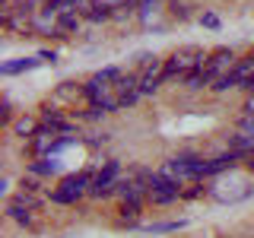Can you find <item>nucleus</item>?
<instances>
[{"label":"nucleus","mask_w":254,"mask_h":238,"mask_svg":"<svg viewBox=\"0 0 254 238\" xmlns=\"http://www.w3.org/2000/svg\"><path fill=\"white\" fill-rule=\"evenodd\" d=\"M206 54H210V51H203V48H197V45L175 48L169 58H165V63H162V86L165 83H178V79L185 83L197 67H203V63H206Z\"/></svg>","instance_id":"obj_1"},{"label":"nucleus","mask_w":254,"mask_h":238,"mask_svg":"<svg viewBox=\"0 0 254 238\" xmlns=\"http://www.w3.org/2000/svg\"><path fill=\"white\" fill-rule=\"evenodd\" d=\"M95 181V172L83 169V172H73V175H64L58 181V187L48 190V200L58 203V206H73L79 197H89V187Z\"/></svg>","instance_id":"obj_2"},{"label":"nucleus","mask_w":254,"mask_h":238,"mask_svg":"<svg viewBox=\"0 0 254 238\" xmlns=\"http://www.w3.org/2000/svg\"><path fill=\"white\" fill-rule=\"evenodd\" d=\"M83 89H86V102L89 105H99V108H105L108 115H115L118 108V92H115V83H105V79H99V76H92L89 83H83Z\"/></svg>","instance_id":"obj_3"},{"label":"nucleus","mask_w":254,"mask_h":238,"mask_svg":"<svg viewBox=\"0 0 254 238\" xmlns=\"http://www.w3.org/2000/svg\"><path fill=\"white\" fill-rule=\"evenodd\" d=\"M235 60H238V54L232 51V48H216V51L206 54V67L203 70H206V76H210V83H216L219 76L232 73Z\"/></svg>","instance_id":"obj_4"},{"label":"nucleus","mask_w":254,"mask_h":238,"mask_svg":"<svg viewBox=\"0 0 254 238\" xmlns=\"http://www.w3.org/2000/svg\"><path fill=\"white\" fill-rule=\"evenodd\" d=\"M115 92H118V105H121V108H133V105L143 99V92H140V76H137V73H124V76L115 83Z\"/></svg>","instance_id":"obj_5"},{"label":"nucleus","mask_w":254,"mask_h":238,"mask_svg":"<svg viewBox=\"0 0 254 238\" xmlns=\"http://www.w3.org/2000/svg\"><path fill=\"white\" fill-rule=\"evenodd\" d=\"M26 172L32 175V178H58V175H61V162H58V156L32 159V162H26Z\"/></svg>","instance_id":"obj_6"},{"label":"nucleus","mask_w":254,"mask_h":238,"mask_svg":"<svg viewBox=\"0 0 254 238\" xmlns=\"http://www.w3.org/2000/svg\"><path fill=\"white\" fill-rule=\"evenodd\" d=\"M118 181H121V162H118V159H108V162L95 172L92 187H118Z\"/></svg>","instance_id":"obj_7"},{"label":"nucleus","mask_w":254,"mask_h":238,"mask_svg":"<svg viewBox=\"0 0 254 238\" xmlns=\"http://www.w3.org/2000/svg\"><path fill=\"white\" fill-rule=\"evenodd\" d=\"M42 58H16V60H6V63H0V76H19V73H29V70H35V67H42Z\"/></svg>","instance_id":"obj_8"},{"label":"nucleus","mask_w":254,"mask_h":238,"mask_svg":"<svg viewBox=\"0 0 254 238\" xmlns=\"http://www.w3.org/2000/svg\"><path fill=\"white\" fill-rule=\"evenodd\" d=\"M38 127H42V118H35V115H19V118L13 121V127H10V133H13V137L29 140V137H35Z\"/></svg>","instance_id":"obj_9"},{"label":"nucleus","mask_w":254,"mask_h":238,"mask_svg":"<svg viewBox=\"0 0 254 238\" xmlns=\"http://www.w3.org/2000/svg\"><path fill=\"white\" fill-rule=\"evenodd\" d=\"M254 76V51H248V54H242V58L235 60V67H232V79H235V86L242 89L245 83Z\"/></svg>","instance_id":"obj_10"},{"label":"nucleus","mask_w":254,"mask_h":238,"mask_svg":"<svg viewBox=\"0 0 254 238\" xmlns=\"http://www.w3.org/2000/svg\"><path fill=\"white\" fill-rule=\"evenodd\" d=\"M226 146L232 149L235 156H242V162L248 156H254V137H248V133H232V137L226 140Z\"/></svg>","instance_id":"obj_11"},{"label":"nucleus","mask_w":254,"mask_h":238,"mask_svg":"<svg viewBox=\"0 0 254 238\" xmlns=\"http://www.w3.org/2000/svg\"><path fill=\"white\" fill-rule=\"evenodd\" d=\"M3 213H6V219H13L16 226H22V229H35V216H32V210H26V206H19V203H6L3 206Z\"/></svg>","instance_id":"obj_12"},{"label":"nucleus","mask_w":254,"mask_h":238,"mask_svg":"<svg viewBox=\"0 0 254 238\" xmlns=\"http://www.w3.org/2000/svg\"><path fill=\"white\" fill-rule=\"evenodd\" d=\"M121 219H118V226H124V229H140V213H143V206L140 203H121Z\"/></svg>","instance_id":"obj_13"},{"label":"nucleus","mask_w":254,"mask_h":238,"mask_svg":"<svg viewBox=\"0 0 254 238\" xmlns=\"http://www.w3.org/2000/svg\"><path fill=\"white\" fill-rule=\"evenodd\" d=\"M185 226H188L185 219H169V222H149V226H140V229L149 235H169V232H181Z\"/></svg>","instance_id":"obj_14"},{"label":"nucleus","mask_w":254,"mask_h":238,"mask_svg":"<svg viewBox=\"0 0 254 238\" xmlns=\"http://www.w3.org/2000/svg\"><path fill=\"white\" fill-rule=\"evenodd\" d=\"M58 29H61L64 38L73 35V32L79 29V13H76V10H64V13H58Z\"/></svg>","instance_id":"obj_15"},{"label":"nucleus","mask_w":254,"mask_h":238,"mask_svg":"<svg viewBox=\"0 0 254 238\" xmlns=\"http://www.w3.org/2000/svg\"><path fill=\"white\" fill-rule=\"evenodd\" d=\"M10 203H19V206H26V210H32V213H38L42 210V197L38 194H29V190H19V194H13V200Z\"/></svg>","instance_id":"obj_16"},{"label":"nucleus","mask_w":254,"mask_h":238,"mask_svg":"<svg viewBox=\"0 0 254 238\" xmlns=\"http://www.w3.org/2000/svg\"><path fill=\"white\" fill-rule=\"evenodd\" d=\"M13 121H16V118H13V102H10V99H3V102H0V124L10 130Z\"/></svg>","instance_id":"obj_17"},{"label":"nucleus","mask_w":254,"mask_h":238,"mask_svg":"<svg viewBox=\"0 0 254 238\" xmlns=\"http://www.w3.org/2000/svg\"><path fill=\"white\" fill-rule=\"evenodd\" d=\"M210 89L222 95V92H229V89H238V86H235V79H232V73H226V76H219V79H216V83H213V86H210Z\"/></svg>","instance_id":"obj_18"},{"label":"nucleus","mask_w":254,"mask_h":238,"mask_svg":"<svg viewBox=\"0 0 254 238\" xmlns=\"http://www.w3.org/2000/svg\"><path fill=\"white\" fill-rule=\"evenodd\" d=\"M238 133L254 137V111H245V115H242V121H238Z\"/></svg>","instance_id":"obj_19"},{"label":"nucleus","mask_w":254,"mask_h":238,"mask_svg":"<svg viewBox=\"0 0 254 238\" xmlns=\"http://www.w3.org/2000/svg\"><path fill=\"white\" fill-rule=\"evenodd\" d=\"M203 194H206L203 181H190V187H188V190H185L181 197H185V200H197V197H203Z\"/></svg>","instance_id":"obj_20"},{"label":"nucleus","mask_w":254,"mask_h":238,"mask_svg":"<svg viewBox=\"0 0 254 238\" xmlns=\"http://www.w3.org/2000/svg\"><path fill=\"white\" fill-rule=\"evenodd\" d=\"M200 22H203L206 29H219V26H222V19H219L216 13H203V16H200Z\"/></svg>","instance_id":"obj_21"},{"label":"nucleus","mask_w":254,"mask_h":238,"mask_svg":"<svg viewBox=\"0 0 254 238\" xmlns=\"http://www.w3.org/2000/svg\"><path fill=\"white\" fill-rule=\"evenodd\" d=\"M22 190H29V194H38L42 184H38V178H22Z\"/></svg>","instance_id":"obj_22"},{"label":"nucleus","mask_w":254,"mask_h":238,"mask_svg":"<svg viewBox=\"0 0 254 238\" xmlns=\"http://www.w3.org/2000/svg\"><path fill=\"white\" fill-rule=\"evenodd\" d=\"M172 16H175V19H188L190 13H188V6H185V3H175V6H172Z\"/></svg>","instance_id":"obj_23"},{"label":"nucleus","mask_w":254,"mask_h":238,"mask_svg":"<svg viewBox=\"0 0 254 238\" xmlns=\"http://www.w3.org/2000/svg\"><path fill=\"white\" fill-rule=\"evenodd\" d=\"M38 58H42L45 63H54V60H58V51H51V48H42V51H38Z\"/></svg>","instance_id":"obj_24"},{"label":"nucleus","mask_w":254,"mask_h":238,"mask_svg":"<svg viewBox=\"0 0 254 238\" xmlns=\"http://www.w3.org/2000/svg\"><path fill=\"white\" fill-rule=\"evenodd\" d=\"M242 165H245V169H248V172L254 175V156H248V159H245V162H242Z\"/></svg>","instance_id":"obj_25"},{"label":"nucleus","mask_w":254,"mask_h":238,"mask_svg":"<svg viewBox=\"0 0 254 238\" xmlns=\"http://www.w3.org/2000/svg\"><path fill=\"white\" fill-rule=\"evenodd\" d=\"M242 89H245V92H248V95H254V76H251V79H248V83H245V86H242Z\"/></svg>","instance_id":"obj_26"}]
</instances>
